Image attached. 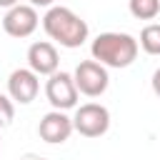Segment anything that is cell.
Instances as JSON below:
<instances>
[{
  "instance_id": "4",
  "label": "cell",
  "mask_w": 160,
  "mask_h": 160,
  "mask_svg": "<svg viewBox=\"0 0 160 160\" xmlns=\"http://www.w3.org/2000/svg\"><path fill=\"white\" fill-rule=\"evenodd\" d=\"M72 80H75V88L80 95L85 98H100L108 85H110V75H108V68L100 65L98 60H82L75 72H72Z\"/></svg>"
},
{
  "instance_id": "12",
  "label": "cell",
  "mask_w": 160,
  "mask_h": 160,
  "mask_svg": "<svg viewBox=\"0 0 160 160\" xmlns=\"http://www.w3.org/2000/svg\"><path fill=\"white\" fill-rule=\"evenodd\" d=\"M12 118H15V102H12L10 95H2L0 92V130L8 128L12 122Z\"/></svg>"
},
{
  "instance_id": "16",
  "label": "cell",
  "mask_w": 160,
  "mask_h": 160,
  "mask_svg": "<svg viewBox=\"0 0 160 160\" xmlns=\"http://www.w3.org/2000/svg\"><path fill=\"white\" fill-rule=\"evenodd\" d=\"M18 160H45V158L35 155V152H28V155H22V158H18Z\"/></svg>"
},
{
  "instance_id": "2",
  "label": "cell",
  "mask_w": 160,
  "mask_h": 160,
  "mask_svg": "<svg viewBox=\"0 0 160 160\" xmlns=\"http://www.w3.org/2000/svg\"><path fill=\"white\" fill-rule=\"evenodd\" d=\"M138 40L128 32H100L92 45H90V55L92 60H98L105 68H128L135 62L138 58Z\"/></svg>"
},
{
  "instance_id": "14",
  "label": "cell",
  "mask_w": 160,
  "mask_h": 160,
  "mask_svg": "<svg viewBox=\"0 0 160 160\" xmlns=\"http://www.w3.org/2000/svg\"><path fill=\"white\" fill-rule=\"evenodd\" d=\"M150 82H152V92H155V95L160 98V68H158V70L152 72V80H150Z\"/></svg>"
},
{
  "instance_id": "3",
  "label": "cell",
  "mask_w": 160,
  "mask_h": 160,
  "mask_svg": "<svg viewBox=\"0 0 160 160\" xmlns=\"http://www.w3.org/2000/svg\"><path fill=\"white\" fill-rule=\"evenodd\" d=\"M72 128L82 138H100L110 130V110L100 102H85L75 108Z\"/></svg>"
},
{
  "instance_id": "5",
  "label": "cell",
  "mask_w": 160,
  "mask_h": 160,
  "mask_svg": "<svg viewBox=\"0 0 160 160\" xmlns=\"http://www.w3.org/2000/svg\"><path fill=\"white\" fill-rule=\"evenodd\" d=\"M45 98L48 102L52 105V110H72L78 108V88H75V80H72V72H52L48 80H45Z\"/></svg>"
},
{
  "instance_id": "1",
  "label": "cell",
  "mask_w": 160,
  "mask_h": 160,
  "mask_svg": "<svg viewBox=\"0 0 160 160\" xmlns=\"http://www.w3.org/2000/svg\"><path fill=\"white\" fill-rule=\"evenodd\" d=\"M42 30L48 32V38L50 40H55L58 45H62V48H80L85 40H88V35H90V28H88V22L78 15V12H72L70 8H65V5H52L48 12H45V18H42Z\"/></svg>"
},
{
  "instance_id": "9",
  "label": "cell",
  "mask_w": 160,
  "mask_h": 160,
  "mask_svg": "<svg viewBox=\"0 0 160 160\" xmlns=\"http://www.w3.org/2000/svg\"><path fill=\"white\" fill-rule=\"evenodd\" d=\"M28 68L35 72V75H45L50 78L52 72H58L60 68V55H58V48L48 40H38L28 48Z\"/></svg>"
},
{
  "instance_id": "10",
  "label": "cell",
  "mask_w": 160,
  "mask_h": 160,
  "mask_svg": "<svg viewBox=\"0 0 160 160\" xmlns=\"http://www.w3.org/2000/svg\"><path fill=\"white\" fill-rule=\"evenodd\" d=\"M138 45L148 52V55H160V22H150L140 30V40Z\"/></svg>"
},
{
  "instance_id": "8",
  "label": "cell",
  "mask_w": 160,
  "mask_h": 160,
  "mask_svg": "<svg viewBox=\"0 0 160 160\" xmlns=\"http://www.w3.org/2000/svg\"><path fill=\"white\" fill-rule=\"evenodd\" d=\"M75 132L72 128V118H68L62 110H50L40 118V125H38V135L50 142V145H60L65 142L70 135Z\"/></svg>"
},
{
  "instance_id": "7",
  "label": "cell",
  "mask_w": 160,
  "mask_h": 160,
  "mask_svg": "<svg viewBox=\"0 0 160 160\" xmlns=\"http://www.w3.org/2000/svg\"><path fill=\"white\" fill-rule=\"evenodd\" d=\"M40 92V75H35L30 68H18L10 72L8 78V95L12 98V102L20 105H30Z\"/></svg>"
},
{
  "instance_id": "6",
  "label": "cell",
  "mask_w": 160,
  "mask_h": 160,
  "mask_svg": "<svg viewBox=\"0 0 160 160\" xmlns=\"http://www.w3.org/2000/svg\"><path fill=\"white\" fill-rule=\"evenodd\" d=\"M40 25V18H38V10L32 5H15L5 12L2 18V30L10 35V38H30Z\"/></svg>"
},
{
  "instance_id": "15",
  "label": "cell",
  "mask_w": 160,
  "mask_h": 160,
  "mask_svg": "<svg viewBox=\"0 0 160 160\" xmlns=\"http://www.w3.org/2000/svg\"><path fill=\"white\" fill-rule=\"evenodd\" d=\"M15 5H20V0H0V8H15Z\"/></svg>"
},
{
  "instance_id": "13",
  "label": "cell",
  "mask_w": 160,
  "mask_h": 160,
  "mask_svg": "<svg viewBox=\"0 0 160 160\" xmlns=\"http://www.w3.org/2000/svg\"><path fill=\"white\" fill-rule=\"evenodd\" d=\"M28 5H32V8H52L55 5V0H28Z\"/></svg>"
},
{
  "instance_id": "11",
  "label": "cell",
  "mask_w": 160,
  "mask_h": 160,
  "mask_svg": "<svg viewBox=\"0 0 160 160\" xmlns=\"http://www.w3.org/2000/svg\"><path fill=\"white\" fill-rule=\"evenodd\" d=\"M128 8L138 20H155L160 15V0H128Z\"/></svg>"
}]
</instances>
